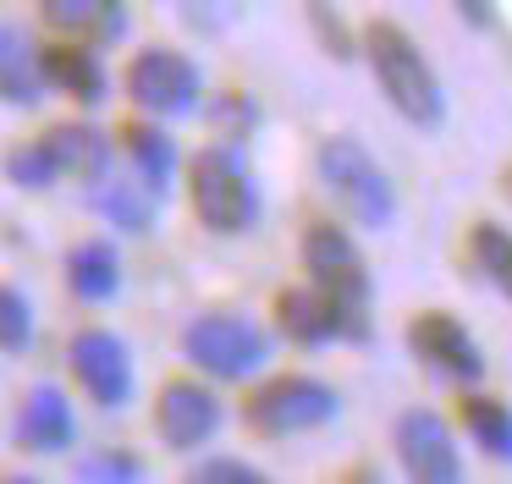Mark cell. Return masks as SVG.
<instances>
[{
  "label": "cell",
  "instance_id": "obj_28",
  "mask_svg": "<svg viewBox=\"0 0 512 484\" xmlns=\"http://www.w3.org/2000/svg\"><path fill=\"white\" fill-rule=\"evenodd\" d=\"M347 484H375V473H369V468H353V479H347Z\"/></svg>",
  "mask_w": 512,
  "mask_h": 484
},
{
  "label": "cell",
  "instance_id": "obj_10",
  "mask_svg": "<svg viewBox=\"0 0 512 484\" xmlns=\"http://www.w3.org/2000/svg\"><path fill=\"white\" fill-rule=\"evenodd\" d=\"M67 363H72V380L83 385V396L100 407H122L133 396V352L116 330H78L67 347Z\"/></svg>",
  "mask_w": 512,
  "mask_h": 484
},
{
  "label": "cell",
  "instance_id": "obj_12",
  "mask_svg": "<svg viewBox=\"0 0 512 484\" xmlns=\"http://www.w3.org/2000/svg\"><path fill=\"white\" fill-rule=\"evenodd\" d=\"M221 418H226L221 396H215L210 385H199V380H166L160 396H155V429H160V440L177 446V451L204 446V440L221 429Z\"/></svg>",
  "mask_w": 512,
  "mask_h": 484
},
{
  "label": "cell",
  "instance_id": "obj_5",
  "mask_svg": "<svg viewBox=\"0 0 512 484\" xmlns=\"http://www.w3.org/2000/svg\"><path fill=\"white\" fill-rule=\"evenodd\" d=\"M182 352L193 369H204L210 380H248L265 369L270 336L243 314H199L182 330Z\"/></svg>",
  "mask_w": 512,
  "mask_h": 484
},
{
  "label": "cell",
  "instance_id": "obj_4",
  "mask_svg": "<svg viewBox=\"0 0 512 484\" xmlns=\"http://www.w3.org/2000/svg\"><path fill=\"white\" fill-rule=\"evenodd\" d=\"M336 407H342V396L320 374H270L265 385L248 391L243 424L254 435H303V429L331 424Z\"/></svg>",
  "mask_w": 512,
  "mask_h": 484
},
{
  "label": "cell",
  "instance_id": "obj_8",
  "mask_svg": "<svg viewBox=\"0 0 512 484\" xmlns=\"http://www.w3.org/2000/svg\"><path fill=\"white\" fill-rule=\"evenodd\" d=\"M127 99L149 116H188L199 105V66L182 50H144L127 66Z\"/></svg>",
  "mask_w": 512,
  "mask_h": 484
},
{
  "label": "cell",
  "instance_id": "obj_30",
  "mask_svg": "<svg viewBox=\"0 0 512 484\" xmlns=\"http://www.w3.org/2000/svg\"><path fill=\"white\" fill-rule=\"evenodd\" d=\"M501 182H507V193H512V165H507V171H501Z\"/></svg>",
  "mask_w": 512,
  "mask_h": 484
},
{
  "label": "cell",
  "instance_id": "obj_14",
  "mask_svg": "<svg viewBox=\"0 0 512 484\" xmlns=\"http://www.w3.org/2000/svg\"><path fill=\"white\" fill-rule=\"evenodd\" d=\"M39 72H45V83H56L61 94L83 99V105H94L105 94V66L89 44H50V50H39Z\"/></svg>",
  "mask_w": 512,
  "mask_h": 484
},
{
  "label": "cell",
  "instance_id": "obj_24",
  "mask_svg": "<svg viewBox=\"0 0 512 484\" xmlns=\"http://www.w3.org/2000/svg\"><path fill=\"white\" fill-rule=\"evenodd\" d=\"M78 479L83 484H138L144 479V462L133 451H100V457L78 462Z\"/></svg>",
  "mask_w": 512,
  "mask_h": 484
},
{
  "label": "cell",
  "instance_id": "obj_7",
  "mask_svg": "<svg viewBox=\"0 0 512 484\" xmlns=\"http://www.w3.org/2000/svg\"><path fill=\"white\" fill-rule=\"evenodd\" d=\"M391 446H397V462H402V473H408V484H463L457 440H452V429H446V418L430 413V407H408V413L397 418Z\"/></svg>",
  "mask_w": 512,
  "mask_h": 484
},
{
  "label": "cell",
  "instance_id": "obj_27",
  "mask_svg": "<svg viewBox=\"0 0 512 484\" xmlns=\"http://www.w3.org/2000/svg\"><path fill=\"white\" fill-rule=\"evenodd\" d=\"M309 22H314V28H320L325 50H331L336 61H347V55H353V44H347V28H342V22L331 17V6H309Z\"/></svg>",
  "mask_w": 512,
  "mask_h": 484
},
{
  "label": "cell",
  "instance_id": "obj_26",
  "mask_svg": "<svg viewBox=\"0 0 512 484\" xmlns=\"http://www.w3.org/2000/svg\"><path fill=\"white\" fill-rule=\"evenodd\" d=\"M6 176H12L17 187H50L56 182V165H50V154L39 149V143H23V149L6 154Z\"/></svg>",
  "mask_w": 512,
  "mask_h": 484
},
{
  "label": "cell",
  "instance_id": "obj_23",
  "mask_svg": "<svg viewBox=\"0 0 512 484\" xmlns=\"http://www.w3.org/2000/svg\"><path fill=\"white\" fill-rule=\"evenodd\" d=\"M28 341H34V308H28V297L17 286L0 281V347L23 352Z\"/></svg>",
  "mask_w": 512,
  "mask_h": 484
},
{
  "label": "cell",
  "instance_id": "obj_16",
  "mask_svg": "<svg viewBox=\"0 0 512 484\" xmlns=\"http://www.w3.org/2000/svg\"><path fill=\"white\" fill-rule=\"evenodd\" d=\"M39 149L50 154V165L72 176H100L105 160H111V143L100 138L94 127H83V121H61V127H50L45 138H39Z\"/></svg>",
  "mask_w": 512,
  "mask_h": 484
},
{
  "label": "cell",
  "instance_id": "obj_17",
  "mask_svg": "<svg viewBox=\"0 0 512 484\" xmlns=\"http://www.w3.org/2000/svg\"><path fill=\"white\" fill-rule=\"evenodd\" d=\"M67 286H72V297H83V303L116 297V286H122V259H116L111 242H100V237L78 242V248L67 253Z\"/></svg>",
  "mask_w": 512,
  "mask_h": 484
},
{
  "label": "cell",
  "instance_id": "obj_9",
  "mask_svg": "<svg viewBox=\"0 0 512 484\" xmlns=\"http://www.w3.org/2000/svg\"><path fill=\"white\" fill-rule=\"evenodd\" d=\"M276 325L287 330L292 341H303V347H325V341H364L369 336L364 308L336 303V297L314 292L309 281L276 292Z\"/></svg>",
  "mask_w": 512,
  "mask_h": 484
},
{
  "label": "cell",
  "instance_id": "obj_22",
  "mask_svg": "<svg viewBox=\"0 0 512 484\" xmlns=\"http://www.w3.org/2000/svg\"><path fill=\"white\" fill-rule=\"evenodd\" d=\"M94 204L105 209V220H116L122 231H144L155 215V193H144L138 182H105Z\"/></svg>",
  "mask_w": 512,
  "mask_h": 484
},
{
  "label": "cell",
  "instance_id": "obj_11",
  "mask_svg": "<svg viewBox=\"0 0 512 484\" xmlns=\"http://www.w3.org/2000/svg\"><path fill=\"white\" fill-rule=\"evenodd\" d=\"M408 347L419 352L435 374H446V380L474 385L479 374H485L479 341L468 336V325L457 314H446V308H419V314L408 319Z\"/></svg>",
  "mask_w": 512,
  "mask_h": 484
},
{
  "label": "cell",
  "instance_id": "obj_20",
  "mask_svg": "<svg viewBox=\"0 0 512 484\" xmlns=\"http://www.w3.org/2000/svg\"><path fill=\"white\" fill-rule=\"evenodd\" d=\"M45 11L61 33H78V39H122L127 28L122 6H100V0H56Z\"/></svg>",
  "mask_w": 512,
  "mask_h": 484
},
{
  "label": "cell",
  "instance_id": "obj_15",
  "mask_svg": "<svg viewBox=\"0 0 512 484\" xmlns=\"http://www.w3.org/2000/svg\"><path fill=\"white\" fill-rule=\"evenodd\" d=\"M457 424L468 429L485 457L496 462H512V407L501 396H485V391H463L457 396Z\"/></svg>",
  "mask_w": 512,
  "mask_h": 484
},
{
  "label": "cell",
  "instance_id": "obj_6",
  "mask_svg": "<svg viewBox=\"0 0 512 484\" xmlns=\"http://www.w3.org/2000/svg\"><path fill=\"white\" fill-rule=\"evenodd\" d=\"M303 270H309V286L347 308H369V264L358 253V242L347 237L331 220H314L303 231Z\"/></svg>",
  "mask_w": 512,
  "mask_h": 484
},
{
  "label": "cell",
  "instance_id": "obj_3",
  "mask_svg": "<svg viewBox=\"0 0 512 484\" xmlns=\"http://www.w3.org/2000/svg\"><path fill=\"white\" fill-rule=\"evenodd\" d=\"M320 176H325V187H331V198L342 204L347 220H358L369 231L391 226V215H397V187H391V176L380 171V160L358 138H325L320 143Z\"/></svg>",
  "mask_w": 512,
  "mask_h": 484
},
{
  "label": "cell",
  "instance_id": "obj_13",
  "mask_svg": "<svg viewBox=\"0 0 512 484\" xmlns=\"http://www.w3.org/2000/svg\"><path fill=\"white\" fill-rule=\"evenodd\" d=\"M72 435H78V418H72V402L61 396V385H34L17 407V446L56 457L72 446Z\"/></svg>",
  "mask_w": 512,
  "mask_h": 484
},
{
  "label": "cell",
  "instance_id": "obj_25",
  "mask_svg": "<svg viewBox=\"0 0 512 484\" xmlns=\"http://www.w3.org/2000/svg\"><path fill=\"white\" fill-rule=\"evenodd\" d=\"M182 484H270V479L254 468V462H243V457H204V462L188 468Z\"/></svg>",
  "mask_w": 512,
  "mask_h": 484
},
{
  "label": "cell",
  "instance_id": "obj_1",
  "mask_svg": "<svg viewBox=\"0 0 512 484\" xmlns=\"http://www.w3.org/2000/svg\"><path fill=\"white\" fill-rule=\"evenodd\" d=\"M364 55H369V72H375L380 94L391 99L402 121L413 127H435L446 116V99H441V77L435 66L424 61V50L413 44V33L391 17L364 22Z\"/></svg>",
  "mask_w": 512,
  "mask_h": 484
},
{
  "label": "cell",
  "instance_id": "obj_2",
  "mask_svg": "<svg viewBox=\"0 0 512 484\" xmlns=\"http://www.w3.org/2000/svg\"><path fill=\"white\" fill-rule=\"evenodd\" d=\"M188 198H193V215L204 220L210 231L221 237H237L259 220V193H254V176L243 171L232 143H210L188 160Z\"/></svg>",
  "mask_w": 512,
  "mask_h": 484
},
{
  "label": "cell",
  "instance_id": "obj_19",
  "mask_svg": "<svg viewBox=\"0 0 512 484\" xmlns=\"http://www.w3.org/2000/svg\"><path fill=\"white\" fill-rule=\"evenodd\" d=\"M127 160L138 165V187L160 198L171 187V176H177V143L160 127H144V121H138V127H127Z\"/></svg>",
  "mask_w": 512,
  "mask_h": 484
},
{
  "label": "cell",
  "instance_id": "obj_21",
  "mask_svg": "<svg viewBox=\"0 0 512 484\" xmlns=\"http://www.w3.org/2000/svg\"><path fill=\"white\" fill-rule=\"evenodd\" d=\"M468 253H474V264L490 275V286L512 303V231L496 226V220H474V231H468Z\"/></svg>",
  "mask_w": 512,
  "mask_h": 484
},
{
  "label": "cell",
  "instance_id": "obj_29",
  "mask_svg": "<svg viewBox=\"0 0 512 484\" xmlns=\"http://www.w3.org/2000/svg\"><path fill=\"white\" fill-rule=\"evenodd\" d=\"M0 484H39V479H28V473H12V479H0Z\"/></svg>",
  "mask_w": 512,
  "mask_h": 484
},
{
  "label": "cell",
  "instance_id": "obj_18",
  "mask_svg": "<svg viewBox=\"0 0 512 484\" xmlns=\"http://www.w3.org/2000/svg\"><path fill=\"white\" fill-rule=\"evenodd\" d=\"M39 88H45V72H39V50L23 28L0 22V99L12 105H34Z\"/></svg>",
  "mask_w": 512,
  "mask_h": 484
}]
</instances>
